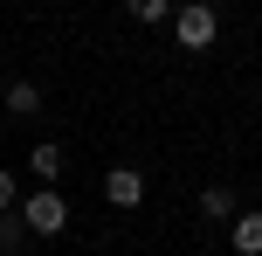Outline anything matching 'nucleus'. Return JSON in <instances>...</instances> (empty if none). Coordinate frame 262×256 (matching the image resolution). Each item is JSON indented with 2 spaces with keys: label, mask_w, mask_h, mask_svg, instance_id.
Returning a JSON list of instances; mask_svg holds the SVG:
<instances>
[{
  "label": "nucleus",
  "mask_w": 262,
  "mask_h": 256,
  "mask_svg": "<svg viewBox=\"0 0 262 256\" xmlns=\"http://www.w3.org/2000/svg\"><path fill=\"white\" fill-rule=\"evenodd\" d=\"M235 249L242 256H262V215H235Z\"/></svg>",
  "instance_id": "6"
},
{
  "label": "nucleus",
  "mask_w": 262,
  "mask_h": 256,
  "mask_svg": "<svg viewBox=\"0 0 262 256\" xmlns=\"http://www.w3.org/2000/svg\"><path fill=\"white\" fill-rule=\"evenodd\" d=\"M214 28H221V14H214V7H200V0L172 14V35H180L186 49H207V42H214Z\"/></svg>",
  "instance_id": "2"
},
{
  "label": "nucleus",
  "mask_w": 262,
  "mask_h": 256,
  "mask_svg": "<svg viewBox=\"0 0 262 256\" xmlns=\"http://www.w3.org/2000/svg\"><path fill=\"white\" fill-rule=\"evenodd\" d=\"M21 208V187H14V173H0V215H14Z\"/></svg>",
  "instance_id": "9"
},
{
  "label": "nucleus",
  "mask_w": 262,
  "mask_h": 256,
  "mask_svg": "<svg viewBox=\"0 0 262 256\" xmlns=\"http://www.w3.org/2000/svg\"><path fill=\"white\" fill-rule=\"evenodd\" d=\"M28 166H35V173H41V180H49V187H55L69 160H62V146H35V152H28Z\"/></svg>",
  "instance_id": "5"
},
{
  "label": "nucleus",
  "mask_w": 262,
  "mask_h": 256,
  "mask_svg": "<svg viewBox=\"0 0 262 256\" xmlns=\"http://www.w3.org/2000/svg\"><path fill=\"white\" fill-rule=\"evenodd\" d=\"M14 215H21V229H28V235H62V229H69V201H62L55 187L28 194V201L14 208Z\"/></svg>",
  "instance_id": "1"
},
{
  "label": "nucleus",
  "mask_w": 262,
  "mask_h": 256,
  "mask_svg": "<svg viewBox=\"0 0 262 256\" xmlns=\"http://www.w3.org/2000/svg\"><path fill=\"white\" fill-rule=\"evenodd\" d=\"M104 201L111 208H138L145 201V173H138V166H111V173H104Z\"/></svg>",
  "instance_id": "3"
},
{
  "label": "nucleus",
  "mask_w": 262,
  "mask_h": 256,
  "mask_svg": "<svg viewBox=\"0 0 262 256\" xmlns=\"http://www.w3.org/2000/svg\"><path fill=\"white\" fill-rule=\"evenodd\" d=\"M21 243H28L21 215H0V256H21Z\"/></svg>",
  "instance_id": "8"
},
{
  "label": "nucleus",
  "mask_w": 262,
  "mask_h": 256,
  "mask_svg": "<svg viewBox=\"0 0 262 256\" xmlns=\"http://www.w3.org/2000/svg\"><path fill=\"white\" fill-rule=\"evenodd\" d=\"M200 215H207V222H235L242 215V208H235V187H207V194H200Z\"/></svg>",
  "instance_id": "4"
},
{
  "label": "nucleus",
  "mask_w": 262,
  "mask_h": 256,
  "mask_svg": "<svg viewBox=\"0 0 262 256\" xmlns=\"http://www.w3.org/2000/svg\"><path fill=\"white\" fill-rule=\"evenodd\" d=\"M7 111H14V118H35V111H41V90H35V83H7Z\"/></svg>",
  "instance_id": "7"
}]
</instances>
